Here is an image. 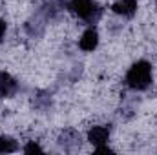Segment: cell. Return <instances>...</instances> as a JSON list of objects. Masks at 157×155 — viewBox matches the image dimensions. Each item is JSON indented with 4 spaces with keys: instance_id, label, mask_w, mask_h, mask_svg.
Listing matches in <instances>:
<instances>
[{
    "instance_id": "2",
    "label": "cell",
    "mask_w": 157,
    "mask_h": 155,
    "mask_svg": "<svg viewBox=\"0 0 157 155\" xmlns=\"http://www.w3.org/2000/svg\"><path fill=\"white\" fill-rule=\"evenodd\" d=\"M68 9L75 17L90 22V24H95L101 18V15H102V9L97 6L95 0H70L68 2Z\"/></svg>"
},
{
    "instance_id": "3",
    "label": "cell",
    "mask_w": 157,
    "mask_h": 155,
    "mask_svg": "<svg viewBox=\"0 0 157 155\" xmlns=\"http://www.w3.org/2000/svg\"><path fill=\"white\" fill-rule=\"evenodd\" d=\"M88 141L91 144H95V146L108 144V141H110V128L108 126H93L88 131Z\"/></svg>"
},
{
    "instance_id": "9",
    "label": "cell",
    "mask_w": 157,
    "mask_h": 155,
    "mask_svg": "<svg viewBox=\"0 0 157 155\" xmlns=\"http://www.w3.org/2000/svg\"><path fill=\"white\" fill-rule=\"evenodd\" d=\"M33 104H35V108H39V110H46V108H49L51 99L48 97V93H37V97L33 99Z\"/></svg>"
},
{
    "instance_id": "5",
    "label": "cell",
    "mask_w": 157,
    "mask_h": 155,
    "mask_svg": "<svg viewBox=\"0 0 157 155\" xmlns=\"http://www.w3.org/2000/svg\"><path fill=\"white\" fill-rule=\"evenodd\" d=\"M18 89L17 80L6 71H0V99L4 97H13Z\"/></svg>"
},
{
    "instance_id": "1",
    "label": "cell",
    "mask_w": 157,
    "mask_h": 155,
    "mask_svg": "<svg viewBox=\"0 0 157 155\" xmlns=\"http://www.w3.org/2000/svg\"><path fill=\"white\" fill-rule=\"evenodd\" d=\"M124 82L128 88H132L135 91H144L152 84V64L146 60H137L128 70Z\"/></svg>"
},
{
    "instance_id": "8",
    "label": "cell",
    "mask_w": 157,
    "mask_h": 155,
    "mask_svg": "<svg viewBox=\"0 0 157 155\" xmlns=\"http://www.w3.org/2000/svg\"><path fill=\"white\" fill-rule=\"evenodd\" d=\"M17 142L11 137L0 135V153H9V152H17Z\"/></svg>"
},
{
    "instance_id": "11",
    "label": "cell",
    "mask_w": 157,
    "mask_h": 155,
    "mask_svg": "<svg viewBox=\"0 0 157 155\" xmlns=\"http://www.w3.org/2000/svg\"><path fill=\"white\" fill-rule=\"evenodd\" d=\"M97 153H113V150H110L106 144H102V146H97Z\"/></svg>"
},
{
    "instance_id": "10",
    "label": "cell",
    "mask_w": 157,
    "mask_h": 155,
    "mask_svg": "<svg viewBox=\"0 0 157 155\" xmlns=\"http://www.w3.org/2000/svg\"><path fill=\"white\" fill-rule=\"evenodd\" d=\"M24 152H26V153H33V152H39V153H42V148H40L37 142H29V144L24 148Z\"/></svg>"
},
{
    "instance_id": "7",
    "label": "cell",
    "mask_w": 157,
    "mask_h": 155,
    "mask_svg": "<svg viewBox=\"0 0 157 155\" xmlns=\"http://www.w3.org/2000/svg\"><path fill=\"white\" fill-rule=\"evenodd\" d=\"M97 44H99V33L95 28H88L78 40V47L82 51H93L97 47Z\"/></svg>"
},
{
    "instance_id": "12",
    "label": "cell",
    "mask_w": 157,
    "mask_h": 155,
    "mask_svg": "<svg viewBox=\"0 0 157 155\" xmlns=\"http://www.w3.org/2000/svg\"><path fill=\"white\" fill-rule=\"evenodd\" d=\"M4 35H6V22L0 18V40L4 39Z\"/></svg>"
},
{
    "instance_id": "6",
    "label": "cell",
    "mask_w": 157,
    "mask_h": 155,
    "mask_svg": "<svg viewBox=\"0 0 157 155\" xmlns=\"http://www.w3.org/2000/svg\"><path fill=\"white\" fill-rule=\"evenodd\" d=\"M59 144H60L66 152H71V150H75V148L80 146V135H78L75 130H66V131L60 133Z\"/></svg>"
},
{
    "instance_id": "4",
    "label": "cell",
    "mask_w": 157,
    "mask_h": 155,
    "mask_svg": "<svg viewBox=\"0 0 157 155\" xmlns=\"http://www.w3.org/2000/svg\"><path fill=\"white\" fill-rule=\"evenodd\" d=\"M112 11L124 18H132L137 13V0H117L112 6Z\"/></svg>"
}]
</instances>
